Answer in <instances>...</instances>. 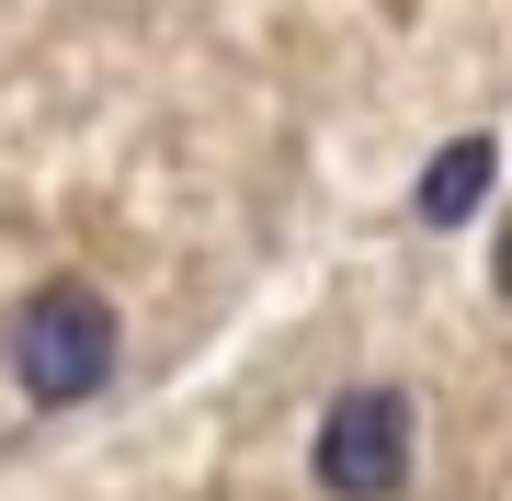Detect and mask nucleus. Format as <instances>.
Masks as SVG:
<instances>
[{"mask_svg": "<svg viewBox=\"0 0 512 501\" xmlns=\"http://www.w3.org/2000/svg\"><path fill=\"white\" fill-rule=\"evenodd\" d=\"M114 308L92 297V285H35L12 319V376H23V399L35 410H80V399H103V376H114Z\"/></svg>", "mask_w": 512, "mask_h": 501, "instance_id": "nucleus-1", "label": "nucleus"}, {"mask_svg": "<svg viewBox=\"0 0 512 501\" xmlns=\"http://www.w3.org/2000/svg\"><path fill=\"white\" fill-rule=\"evenodd\" d=\"M319 490L330 501H399L410 479V399L399 388H342L319 410Z\"/></svg>", "mask_w": 512, "mask_h": 501, "instance_id": "nucleus-2", "label": "nucleus"}, {"mask_svg": "<svg viewBox=\"0 0 512 501\" xmlns=\"http://www.w3.org/2000/svg\"><path fill=\"white\" fill-rule=\"evenodd\" d=\"M490 171H501L490 137H444L433 171H421V217H433V228H467V217H478V194H490Z\"/></svg>", "mask_w": 512, "mask_h": 501, "instance_id": "nucleus-3", "label": "nucleus"}, {"mask_svg": "<svg viewBox=\"0 0 512 501\" xmlns=\"http://www.w3.org/2000/svg\"><path fill=\"white\" fill-rule=\"evenodd\" d=\"M490 274H501V297H512V228H501V251H490Z\"/></svg>", "mask_w": 512, "mask_h": 501, "instance_id": "nucleus-4", "label": "nucleus"}]
</instances>
